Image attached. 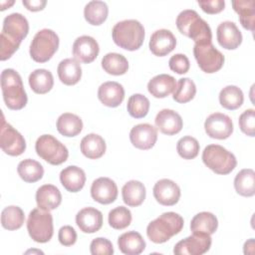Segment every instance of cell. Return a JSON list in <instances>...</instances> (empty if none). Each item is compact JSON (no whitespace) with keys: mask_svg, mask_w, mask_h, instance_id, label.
<instances>
[{"mask_svg":"<svg viewBox=\"0 0 255 255\" xmlns=\"http://www.w3.org/2000/svg\"><path fill=\"white\" fill-rule=\"evenodd\" d=\"M219 45L226 50H235L242 43V34L236 24L231 21L221 22L216 29Z\"/></svg>","mask_w":255,"mask_h":255,"instance_id":"ac0fdd59","label":"cell"},{"mask_svg":"<svg viewBox=\"0 0 255 255\" xmlns=\"http://www.w3.org/2000/svg\"><path fill=\"white\" fill-rule=\"evenodd\" d=\"M0 146L6 154L11 156H18L26 149L25 138L5 121L3 114L0 128Z\"/></svg>","mask_w":255,"mask_h":255,"instance_id":"8fae6325","label":"cell"},{"mask_svg":"<svg viewBox=\"0 0 255 255\" xmlns=\"http://www.w3.org/2000/svg\"><path fill=\"white\" fill-rule=\"evenodd\" d=\"M29 32V23L20 13H11L3 20L0 36V60L5 61L18 50Z\"/></svg>","mask_w":255,"mask_h":255,"instance_id":"6da1fadb","label":"cell"},{"mask_svg":"<svg viewBox=\"0 0 255 255\" xmlns=\"http://www.w3.org/2000/svg\"><path fill=\"white\" fill-rule=\"evenodd\" d=\"M168 66L170 70L174 73L182 75L188 72L190 63L188 58L184 54H175L169 59Z\"/></svg>","mask_w":255,"mask_h":255,"instance_id":"bcb514c9","label":"cell"},{"mask_svg":"<svg viewBox=\"0 0 255 255\" xmlns=\"http://www.w3.org/2000/svg\"><path fill=\"white\" fill-rule=\"evenodd\" d=\"M27 230L29 236L38 243H46L54 234L53 216L50 211L34 208L28 216Z\"/></svg>","mask_w":255,"mask_h":255,"instance_id":"ba28073f","label":"cell"},{"mask_svg":"<svg viewBox=\"0 0 255 255\" xmlns=\"http://www.w3.org/2000/svg\"><path fill=\"white\" fill-rule=\"evenodd\" d=\"M231 4L234 11L239 15V21L242 27L253 32L255 28V1L235 0Z\"/></svg>","mask_w":255,"mask_h":255,"instance_id":"4dcf8cb0","label":"cell"},{"mask_svg":"<svg viewBox=\"0 0 255 255\" xmlns=\"http://www.w3.org/2000/svg\"><path fill=\"white\" fill-rule=\"evenodd\" d=\"M148 46L153 55L163 57L173 51L176 46V39L171 31L159 29L151 34Z\"/></svg>","mask_w":255,"mask_h":255,"instance_id":"d6986e66","label":"cell"},{"mask_svg":"<svg viewBox=\"0 0 255 255\" xmlns=\"http://www.w3.org/2000/svg\"><path fill=\"white\" fill-rule=\"evenodd\" d=\"M203 163L217 174H228L237 165L235 155L219 144H209L202 151Z\"/></svg>","mask_w":255,"mask_h":255,"instance_id":"8992f818","label":"cell"},{"mask_svg":"<svg viewBox=\"0 0 255 255\" xmlns=\"http://www.w3.org/2000/svg\"><path fill=\"white\" fill-rule=\"evenodd\" d=\"M152 192L156 201L164 206L175 205L180 198L179 186L168 178H162L156 181Z\"/></svg>","mask_w":255,"mask_h":255,"instance_id":"2e32d148","label":"cell"},{"mask_svg":"<svg viewBox=\"0 0 255 255\" xmlns=\"http://www.w3.org/2000/svg\"><path fill=\"white\" fill-rule=\"evenodd\" d=\"M234 188L236 192L245 197L255 194V172L252 168L241 169L234 178Z\"/></svg>","mask_w":255,"mask_h":255,"instance_id":"836d02e7","label":"cell"},{"mask_svg":"<svg viewBox=\"0 0 255 255\" xmlns=\"http://www.w3.org/2000/svg\"><path fill=\"white\" fill-rule=\"evenodd\" d=\"M1 90L3 100L8 109L18 111L26 106L28 98L22 78L14 69H4L2 71Z\"/></svg>","mask_w":255,"mask_h":255,"instance_id":"3957f363","label":"cell"},{"mask_svg":"<svg viewBox=\"0 0 255 255\" xmlns=\"http://www.w3.org/2000/svg\"><path fill=\"white\" fill-rule=\"evenodd\" d=\"M145 186L138 180H129L122 188L124 202L130 207L139 206L145 199Z\"/></svg>","mask_w":255,"mask_h":255,"instance_id":"f1b7e54d","label":"cell"},{"mask_svg":"<svg viewBox=\"0 0 255 255\" xmlns=\"http://www.w3.org/2000/svg\"><path fill=\"white\" fill-rule=\"evenodd\" d=\"M13 4H14V1H10V2H4V1H2V2H1V10L3 11V10H5L6 8L10 7V6L13 5Z\"/></svg>","mask_w":255,"mask_h":255,"instance_id":"f907efd6","label":"cell"},{"mask_svg":"<svg viewBox=\"0 0 255 255\" xmlns=\"http://www.w3.org/2000/svg\"><path fill=\"white\" fill-rule=\"evenodd\" d=\"M179 32L193 40L195 43L211 42L212 33L208 23L196 11L186 9L181 11L175 21Z\"/></svg>","mask_w":255,"mask_h":255,"instance_id":"277c9868","label":"cell"},{"mask_svg":"<svg viewBox=\"0 0 255 255\" xmlns=\"http://www.w3.org/2000/svg\"><path fill=\"white\" fill-rule=\"evenodd\" d=\"M17 172L25 182L33 183L43 177L44 168L43 165L37 160L26 158L19 162L17 166Z\"/></svg>","mask_w":255,"mask_h":255,"instance_id":"74e56055","label":"cell"},{"mask_svg":"<svg viewBox=\"0 0 255 255\" xmlns=\"http://www.w3.org/2000/svg\"><path fill=\"white\" fill-rule=\"evenodd\" d=\"M210 235L192 233L175 244L173 253L176 255H202L210 249Z\"/></svg>","mask_w":255,"mask_h":255,"instance_id":"7c38bea8","label":"cell"},{"mask_svg":"<svg viewBox=\"0 0 255 255\" xmlns=\"http://www.w3.org/2000/svg\"><path fill=\"white\" fill-rule=\"evenodd\" d=\"M197 3L207 14H217L225 7L224 0H198Z\"/></svg>","mask_w":255,"mask_h":255,"instance_id":"c3c4849f","label":"cell"},{"mask_svg":"<svg viewBox=\"0 0 255 255\" xmlns=\"http://www.w3.org/2000/svg\"><path fill=\"white\" fill-rule=\"evenodd\" d=\"M58 239L63 246H72L77 241V232L70 225L62 226L58 233Z\"/></svg>","mask_w":255,"mask_h":255,"instance_id":"7dc6e473","label":"cell"},{"mask_svg":"<svg viewBox=\"0 0 255 255\" xmlns=\"http://www.w3.org/2000/svg\"><path fill=\"white\" fill-rule=\"evenodd\" d=\"M129 140L138 149H149L157 140V128L150 124H138L130 129Z\"/></svg>","mask_w":255,"mask_h":255,"instance_id":"9a60e30c","label":"cell"},{"mask_svg":"<svg viewBox=\"0 0 255 255\" xmlns=\"http://www.w3.org/2000/svg\"><path fill=\"white\" fill-rule=\"evenodd\" d=\"M198 140L190 135L181 137L176 144V150L178 154L184 159H193L198 155L199 152Z\"/></svg>","mask_w":255,"mask_h":255,"instance_id":"7bdbcfd3","label":"cell"},{"mask_svg":"<svg viewBox=\"0 0 255 255\" xmlns=\"http://www.w3.org/2000/svg\"><path fill=\"white\" fill-rule=\"evenodd\" d=\"M90 251L93 255H112L114 254V247L109 239L98 237L91 242Z\"/></svg>","mask_w":255,"mask_h":255,"instance_id":"f6af8a7d","label":"cell"},{"mask_svg":"<svg viewBox=\"0 0 255 255\" xmlns=\"http://www.w3.org/2000/svg\"><path fill=\"white\" fill-rule=\"evenodd\" d=\"M118 245L121 252L127 255H138L145 249V241L136 231L123 233L118 239Z\"/></svg>","mask_w":255,"mask_h":255,"instance_id":"4316f807","label":"cell"},{"mask_svg":"<svg viewBox=\"0 0 255 255\" xmlns=\"http://www.w3.org/2000/svg\"><path fill=\"white\" fill-rule=\"evenodd\" d=\"M60 181L66 190L78 192L85 185L86 173L79 166L69 165L61 170Z\"/></svg>","mask_w":255,"mask_h":255,"instance_id":"cb8c5ba5","label":"cell"},{"mask_svg":"<svg viewBox=\"0 0 255 255\" xmlns=\"http://www.w3.org/2000/svg\"><path fill=\"white\" fill-rule=\"evenodd\" d=\"M244 101V95L242 90L234 85H229L224 87L219 93V103L220 105L230 111H234L240 108Z\"/></svg>","mask_w":255,"mask_h":255,"instance_id":"8d00e7d4","label":"cell"},{"mask_svg":"<svg viewBox=\"0 0 255 255\" xmlns=\"http://www.w3.org/2000/svg\"><path fill=\"white\" fill-rule=\"evenodd\" d=\"M60 81L67 86L76 85L82 78V68L76 59L67 58L62 60L57 68Z\"/></svg>","mask_w":255,"mask_h":255,"instance_id":"484cf974","label":"cell"},{"mask_svg":"<svg viewBox=\"0 0 255 255\" xmlns=\"http://www.w3.org/2000/svg\"><path fill=\"white\" fill-rule=\"evenodd\" d=\"M74 59L82 63H92L98 57L100 47L95 38L83 35L78 37L72 47Z\"/></svg>","mask_w":255,"mask_h":255,"instance_id":"5bb4252c","label":"cell"},{"mask_svg":"<svg viewBox=\"0 0 255 255\" xmlns=\"http://www.w3.org/2000/svg\"><path fill=\"white\" fill-rule=\"evenodd\" d=\"M57 129L64 136H76L83 129V121L75 114L64 113L57 120Z\"/></svg>","mask_w":255,"mask_h":255,"instance_id":"d6a6232c","label":"cell"},{"mask_svg":"<svg viewBox=\"0 0 255 255\" xmlns=\"http://www.w3.org/2000/svg\"><path fill=\"white\" fill-rule=\"evenodd\" d=\"M239 128L246 135H255V111L254 109H248L244 111L238 120Z\"/></svg>","mask_w":255,"mask_h":255,"instance_id":"ee69618b","label":"cell"},{"mask_svg":"<svg viewBox=\"0 0 255 255\" xmlns=\"http://www.w3.org/2000/svg\"><path fill=\"white\" fill-rule=\"evenodd\" d=\"M204 129L208 136L216 139L228 138L233 132V123L229 116L213 113L204 122Z\"/></svg>","mask_w":255,"mask_h":255,"instance_id":"4fadbf2b","label":"cell"},{"mask_svg":"<svg viewBox=\"0 0 255 255\" xmlns=\"http://www.w3.org/2000/svg\"><path fill=\"white\" fill-rule=\"evenodd\" d=\"M76 223L84 233H95L103 226V213L95 207H85L76 215Z\"/></svg>","mask_w":255,"mask_h":255,"instance_id":"44dd1931","label":"cell"},{"mask_svg":"<svg viewBox=\"0 0 255 255\" xmlns=\"http://www.w3.org/2000/svg\"><path fill=\"white\" fill-rule=\"evenodd\" d=\"M218 227L216 216L208 211H202L193 216L190 222V230L192 233L208 234L215 233Z\"/></svg>","mask_w":255,"mask_h":255,"instance_id":"f546056e","label":"cell"},{"mask_svg":"<svg viewBox=\"0 0 255 255\" xmlns=\"http://www.w3.org/2000/svg\"><path fill=\"white\" fill-rule=\"evenodd\" d=\"M24 220V211L19 206H7L1 212V224L3 228L7 230H17L21 228Z\"/></svg>","mask_w":255,"mask_h":255,"instance_id":"f35d334b","label":"cell"},{"mask_svg":"<svg viewBox=\"0 0 255 255\" xmlns=\"http://www.w3.org/2000/svg\"><path fill=\"white\" fill-rule=\"evenodd\" d=\"M91 196L101 204L113 203L118 197V186L109 177H99L92 183Z\"/></svg>","mask_w":255,"mask_h":255,"instance_id":"e0dca14e","label":"cell"},{"mask_svg":"<svg viewBox=\"0 0 255 255\" xmlns=\"http://www.w3.org/2000/svg\"><path fill=\"white\" fill-rule=\"evenodd\" d=\"M196 94V86L189 78H181L176 83V88L173 92V100L179 104L190 102Z\"/></svg>","mask_w":255,"mask_h":255,"instance_id":"60d3db41","label":"cell"},{"mask_svg":"<svg viewBox=\"0 0 255 255\" xmlns=\"http://www.w3.org/2000/svg\"><path fill=\"white\" fill-rule=\"evenodd\" d=\"M154 123L156 128L167 135L178 133L183 126L180 115L169 109H163L159 111L154 119Z\"/></svg>","mask_w":255,"mask_h":255,"instance_id":"ffe728a7","label":"cell"},{"mask_svg":"<svg viewBox=\"0 0 255 255\" xmlns=\"http://www.w3.org/2000/svg\"><path fill=\"white\" fill-rule=\"evenodd\" d=\"M176 88L175 79L167 74H159L147 83V91L154 98L162 99L169 96Z\"/></svg>","mask_w":255,"mask_h":255,"instance_id":"d4e9b609","label":"cell"},{"mask_svg":"<svg viewBox=\"0 0 255 255\" xmlns=\"http://www.w3.org/2000/svg\"><path fill=\"white\" fill-rule=\"evenodd\" d=\"M59 36L51 29H42L38 31L31 44L30 56L37 63L48 62L59 48Z\"/></svg>","mask_w":255,"mask_h":255,"instance_id":"52a82bcc","label":"cell"},{"mask_svg":"<svg viewBox=\"0 0 255 255\" xmlns=\"http://www.w3.org/2000/svg\"><path fill=\"white\" fill-rule=\"evenodd\" d=\"M36 202L39 208L51 211L61 204L62 194L57 186L53 184H44L36 191Z\"/></svg>","mask_w":255,"mask_h":255,"instance_id":"603a6c76","label":"cell"},{"mask_svg":"<svg viewBox=\"0 0 255 255\" xmlns=\"http://www.w3.org/2000/svg\"><path fill=\"white\" fill-rule=\"evenodd\" d=\"M98 98L104 106L116 108L119 107L125 99V89L118 82H105L99 87Z\"/></svg>","mask_w":255,"mask_h":255,"instance_id":"7402d4cb","label":"cell"},{"mask_svg":"<svg viewBox=\"0 0 255 255\" xmlns=\"http://www.w3.org/2000/svg\"><path fill=\"white\" fill-rule=\"evenodd\" d=\"M109 8L106 2L100 0H93L86 4L84 8V17L86 21L95 26L103 24L108 18Z\"/></svg>","mask_w":255,"mask_h":255,"instance_id":"e575fe53","label":"cell"},{"mask_svg":"<svg viewBox=\"0 0 255 255\" xmlns=\"http://www.w3.org/2000/svg\"><path fill=\"white\" fill-rule=\"evenodd\" d=\"M23 5L29 10V11H41L45 8L47 1L46 0H23Z\"/></svg>","mask_w":255,"mask_h":255,"instance_id":"681fc988","label":"cell"},{"mask_svg":"<svg viewBox=\"0 0 255 255\" xmlns=\"http://www.w3.org/2000/svg\"><path fill=\"white\" fill-rule=\"evenodd\" d=\"M113 40L116 45L128 51L139 49L144 40V28L135 19L118 22L112 30Z\"/></svg>","mask_w":255,"mask_h":255,"instance_id":"5b68a950","label":"cell"},{"mask_svg":"<svg viewBox=\"0 0 255 255\" xmlns=\"http://www.w3.org/2000/svg\"><path fill=\"white\" fill-rule=\"evenodd\" d=\"M37 154L52 165H59L65 162L69 156V151L59 139L51 134H42L35 143Z\"/></svg>","mask_w":255,"mask_h":255,"instance_id":"9c48e42d","label":"cell"},{"mask_svg":"<svg viewBox=\"0 0 255 255\" xmlns=\"http://www.w3.org/2000/svg\"><path fill=\"white\" fill-rule=\"evenodd\" d=\"M29 85L36 94H47L54 86L52 73L46 69H36L29 75Z\"/></svg>","mask_w":255,"mask_h":255,"instance_id":"1f68e13d","label":"cell"},{"mask_svg":"<svg viewBox=\"0 0 255 255\" xmlns=\"http://www.w3.org/2000/svg\"><path fill=\"white\" fill-rule=\"evenodd\" d=\"M80 148L86 157L97 159L105 154L107 145L105 139L101 135L97 133H89L82 138Z\"/></svg>","mask_w":255,"mask_h":255,"instance_id":"83f0119b","label":"cell"},{"mask_svg":"<svg viewBox=\"0 0 255 255\" xmlns=\"http://www.w3.org/2000/svg\"><path fill=\"white\" fill-rule=\"evenodd\" d=\"M193 55L199 68L207 74L219 71L225 61L223 54L213 46L212 42L195 43Z\"/></svg>","mask_w":255,"mask_h":255,"instance_id":"30bf717a","label":"cell"},{"mask_svg":"<svg viewBox=\"0 0 255 255\" xmlns=\"http://www.w3.org/2000/svg\"><path fill=\"white\" fill-rule=\"evenodd\" d=\"M183 224V218L178 213L164 212L148 223L146 235L151 242L161 244L178 234L182 230Z\"/></svg>","mask_w":255,"mask_h":255,"instance_id":"7a4b0ae2","label":"cell"},{"mask_svg":"<svg viewBox=\"0 0 255 255\" xmlns=\"http://www.w3.org/2000/svg\"><path fill=\"white\" fill-rule=\"evenodd\" d=\"M131 212L126 206H118L109 212L108 221L114 229H125L131 222Z\"/></svg>","mask_w":255,"mask_h":255,"instance_id":"b9f144b4","label":"cell"},{"mask_svg":"<svg viewBox=\"0 0 255 255\" xmlns=\"http://www.w3.org/2000/svg\"><path fill=\"white\" fill-rule=\"evenodd\" d=\"M102 68L110 75L121 76L128 72V62L122 54L108 53L102 59Z\"/></svg>","mask_w":255,"mask_h":255,"instance_id":"d590c367","label":"cell"},{"mask_svg":"<svg viewBox=\"0 0 255 255\" xmlns=\"http://www.w3.org/2000/svg\"><path fill=\"white\" fill-rule=\"evenodd\" d=\"M149 106V100L144 95L133 94L128 100L127 109L130 117L141 119L148 114Z\"/></svg>","mask_w":255,"mask_h":255,"instance_id":"ab89813d","label":"cell"}]
</instances>
